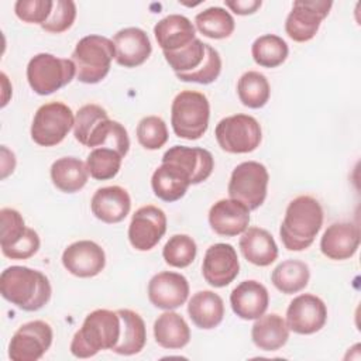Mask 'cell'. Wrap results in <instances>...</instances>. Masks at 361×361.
Returning <instances> with one entry per match:
<instances>
[{
    "label": "cell",
    "mask_w": 361,
    "mask_h": 361,
    "mask_svg": "<svg viewBox=\"0 0 361 361\" xmlns=\"http://www.w3.org/2000/svg\"><path fill=\"white\" fill-rule=\"evenodd\" d=\"M360 247V228L353 223H333L322 235L320 251L334 261L351 258Z\"/></svg>",
    "instance_id": "44dd1931"
},
{
    "label": "cell",
    "mask_w": 361,
    "mask_h": 361,
    "mask_svg": "<svg viewBox=\"0 0 361 361\" xmlns=\"http://www.w3.org/2000/svg\"><path fill=\"white\" fill-rule=\"evenodd\" d=\"M240 272L237 251L231 244L217 243L206 250L202 274L204 281L213 288H224L231 283Z\"/></svg>",
    "instance_id": "5bb4252c"
},
{
    "label": "cell",
    "mask_w": 361,
    "mask_h": 361,
    "mask_svg": "<svg viewBox=\"0 0 361 361\" xmlns=\"http://www.w3.org/2000/svg\"><path fill=\"white\" fill-rule=\"evenodd\" d=\"M166 231V214L162 209L147 204L135 210L128 226V241L138 251L152 250Z\"/></svg>",
    "instance_id": "7c38bea8"
},
{
    "label": "cell",
    "mask_w": 361,
    "mask_h": 361,
    "mask_svg": "<svg viewBox=\"0 0 361 361\" xmlns=\"http://www.w3.org/2000/svg\"><path fill=\"white\" fill-rule=\"evenodd\" d=\"M54 7V1L51 0H18L14 4L16 16L28 24H39L42 25Z\"/></svg>",
    "instance_id": "ee69618b"
},
{
    "label": "cell",
    "mask_w": 361,
    "mask_h": 361,
    "mask_svg": "<svg viewBox=\"0 0 361 361\" xmlns=\"http://www.w3.org/2000/svg\"><path fill=\"white\" fill-rule=\"evenodd\" d=\"M89 171L86 162L76 157H62L51 165V180L63 193H76L86 183Z\"/></svg>",
    "instance_id": "f1b7e54d"
},
{
    "label": "cell",
    "mask_w": 361,
    "mask_h": 361,
    "mask_svg": "<svg viewBox=\"0 0 361 361\" xmlns=\"http://www.w3.org/2000/svg\"><path fill=\"white\" fill-rule=\"evenodd\" d=\"M1 219V234H0V247L1 250L8 248L18 243L27 233L25 223L20 212L10 207H3L0 210Z\"/></svg>",
    "instance_id": "b9f144b4"
},
{
    "label": "cell",
    "mask_w": 361,
    "mask_h": 361,
    "mask_svg": "<svg viewBox=\"0 0 361 361\" xmlns=\"http://www.w3.org/2000/svg\"><path fill=\"white\" fill-rule=\"evenodd\" d=\"M289 327L286 320L276 314H262L255 319L251 329L252 343L262 351H276L282 348L289 338Z\"/></svg>",
    "instance_id": "4316f807"
},
{
    "label": "cell",
    "mask_w": 361,
    "mask_h": 361,
    "mask_svg": "<svg viewBox=\"0 0 361 361\" xmlns=\"http://www.w3.org/2000/svg\"><path fill=\"white\" fill-rule=\"evenodd\" d=\"M331 1L324 0H298L285 21L288 37L296 42L310 41L319 31L322 21L329 16Z\"/></svg>",
    "instance_id": "8fae6325"
},
{
    "label": "cell",
    "mask_w": 361,
    "mask_h": 361,
    "mask_svg": "<svg viewBox=\"0 0 361 361\" xmlns=\"http://www.w3.org/2000/svg\"><path fill=\"white\" fill-rule=\"evenodd\" d=\"M54 333L44 320H32L20 326L8 343V357L13 361H37L51 347Z\"/></svg>",
    "instance_id": "30bf717a"
},
{
    "label": "cell",
    "mask_w": 361,
    "mask_h": 361,
    "mask_svg": "<svg viewBox=\"0 0 361 361\" xmlns=\"http://www.w3.org/2000/svg\"><path fill=\"white\" fill-rule=\"evenodd\" d=\"M238 245L244 258L257 267H268L278 258V245L274 237L261 227H247Z\"/></svg>",
    "instance_id": "d4e9b609"
},
{
    "label": "cell",
    "mask_w": 361,
    "mask_h": 361,
    "mask_svg": "<svg viewBox=\"0 0 361 361\" xmlns=\"http://www.w3.org/2000/svg\"><path fill=\"white\" fill-rule=\"evenodd\" d=\"M221 72V58L217 49L206 44V55L202 65L190 72L175 73L176 78L182 82H193L199 85H209L214 82Z\"/></svg>",
    "instance_id": "f35d334b"
},
{
    "label": "cell",
    "mask_w": 361,
    "mask_h": 361,
    "mask_svg": "<svg viewBox=\"0 0 361 361\" xmlns=\"http://www.w3.org/2000/svg\"><path fill=\"white\" fill-rule=\"evenodd\" d=\"M188 298L189 282L182 274L162 271L155 274L148 282V299L158 309H178Z\"/></svg>",
    "instance_id": "2e32d148"
},
{
    "label": "cell",
    "mask_w": 361,
    "mask_h": 361,
    "mask_svg": "<svg viewBox=\"0 0 361 361\" xmlns=\"http://www.w3.org/2000/svg\"><path fill=\"white\" fill-rule=\"evenodd\" d=\"M117 313L121 319V334L113 351L120 355L138 354L147 343V329L142 317L131 309H118Z\"/></svg>",
    "instance_id": "f546056e"
},
{
    "label": "cell",
    "mask_w": 361,
    "mask_h": 361,
    "mask_svg": "<svg viewBox=\"0 0 361 361\" xmlns=\"http://www.w3.org/2000/svg\"><path fill=\"white\" fill-rule=\"evenodd\" d=\"M310 279V269L307 264L299 259H286L278 264L272 274H271V282L274 286L285 293V295H293L305 289Z\"/></svg>",
    "instance_id": "4dcf8cb0"
},
{
    "label": "cell",
    "mask_w": 361,
    "mask_h": 361,
    "mask_svg": "<svg viewBox=\"0 0 361 361\" xmlns=\"http://www.w3.org/2000/svg\"><path fill=\"white\" fill-rule=\"evenodd\" d=\"M107 117H109L107 111L99 104L90 103V104L82 106L75 116L73 135L76 141H79L82 145H86L93 128Z\"/></svg>",
    "instance_id": "60d3db41"
},
{
    "label": "cell",
    "mask_w": 361,
    "mask_h": 361,
    "mask_svg": "<svg viewBox=\"0 0 361 361\" xmlns=\"http://www.w3.org/2000/svg\"><path fill=\"white\" fill-rule=\"evenodd\" d=\"M75 126V116L62 102L45 103L34 114L31 138L41 147H54L65 140Z\"/></svg>",
    "instance_id": "9c48e42d"
},
{
    "label": "cell",
    "mask_w": 361,
    "mask_h": 361,
    "mask_svg": "<svg viewBox=\"0 0 361 361\" xmlns=\"http://www.w3.org/2000/svg\"><path fill=\"white\" fill-rule=\"evenodd\" d=\"M39 244L41 241L37 231L28 227L27 233L18 243H16L8 248L1 250V252L4 257L10 259H28L34 254H37V251L39 250Z\"/></svg>",
    "instance_id": "f6af8a7d"
},
{
    "label": "cell",
    "mask_w": 361,
    "mask_h": 361,
    "mask_svg": "<svg viewBox=\"0 0 361 361\" xmlns=\"http://www.w3.org/2000/svg\"><path fill=\"white\" fill-rule=\"evenodd\" d=\"M154 337L162 348L179 350L190 341V329L179 313L165 310L154 322Z\"/></svg>",
    "instance_id": "83f0119b"
},
{
    "label": "cell",
    "mask_w": 361,
    "mask_h": 361,
    "mask_svg": "<svg viewBox=\"0 0 361 361\" xmlns=\"http://www.w3.org/2000/svg\"><path fill=\"white\" fill-rule=\"evenodd\" d=\"M190 185V175L180 165L169 161H162L151 178L154 195L169 203L183 197Z\"/></svg>",
    "instance_id": "7402d4cb"
},
{
    "label": "cell",
    "mask_w": 361,
    "mask_h": 361,
    "mask_svg": "<svg viewBox=\"0 0 361 361\" xmlns=\"http://www.w3.org/2000/svg\"><path fill=\"white\" fill-rule=\"evenodd\" d=\"M210 104L207 97L196 90L178 93L171 106V124L179 138L199 140L209 127Z\"/></svg>",
    "instance_id": "5b68a950"
},
{
    "label": "cell",
    "mask_w": 361,
    "mask_h": 361,
    "mask_svg": "<svg viewBox=\"0 0 361 361\" xmlns=\"http://www.w3.org/2000/svg\"><path fill=\"white\" fill-rule=\"evenodd\" d=\"M76 76V66L72 59L58 58L52 54H37L27 65V80L30 87L41 96L51 94Z\"/></svg>",
    "instance_id": "8992f818"
},
{
    "label": "cell",
    "mask_w": 361,
    "mask_h": 361,
    "mask_svg": "<svg viewBox=\"0 0 361 361\" xmlns=\"http://www.w3.org/2000/svg\"><path fill=\"white\" fill-rule=\"evenodd\" d=\"M286 324L296 334H313L322 330L327 320L324 302L312 293H302L286 309Z\"/></svg>",
    "instance_id": "4fadbf2b"
},
{
    "label": "cell",
    "mask_w": 361,
    "mask_h": 361,
    "mask_svg": "<svg viewBox=\"0 0 361 361\" xmlns=\"http://www.w3.org/2000/svg\"><path fill=\"white\" fill-rule=\"evenodd\" d=\"M116 48V62L124 68L142 65L152 52L147 32L138 27H127L117 31L113 37Z\"/></svg>",
    "instance_id": "ac0fdd59"
},
{
    "label": "cell",
    "mask_w": 361,
    "mask_h": 361,
    "mask_svg": "<svg viewBox=\"0 0 361 361\" xmlns=\"http://www.w3.org/2000/svg\"><path fill=\"white\" fill-rule=\"evenodd\" d=\"M16 168V155L6 145H1V179L13 173Z\"/></svg>",
    "instance_id": "7dc6e473"
},
{
    "label": "cell",
    "mask_w": 361,
    "mask_h": 361,
    "mask_svg": "<svg viewBox=\"0 0 361 361\" xmlns=\"http://www.w3.org/2000/svg\"><path fill=\"white\" fill-rule=\"evenodd\" d=\"M62 265L69 274L78 278H92L104 269L106 254L94 241H75L62 252Z\"/></svg>",
    "instance_id": "9a60e30c"
},
{
    "label": "cell",
    "mask_w": 361,
    "mask_h": 361,
    "mask_svg": "<svg viewBox=\"0 0 361 361\" xmlns=\"http://www.w3.org/2000/svg\"><path fill=\"white\" fill-rule=\"evenodd\" d=\"M237 94L245 107L261 109L268 103L271 96L269 82L265 75L257 71H248L237 82Z\"/></svg>",
    "instance_id": "d6a6232c"
},
{
    "label": "cell",
    "mask_w": 361,
    "mask_h": 361,
    "mask_svg": "<svg viewBox=\"0 0 361 361\" xmlns=\"http://www.w3.org/2000/svg\"><path fill=\"white\" fill-rule=\"evenodd\" d=\"M188 313L196 327L210 330L221 323L224 317V302L213 290H199L189 299Z\"/></svg>",
    "instance_id": "484cf974"
},
{
    "label": "cell",
    "mask_w": 361,
    "mask_h": 361,
    "mask_svg": "<svg viewBox=\"0 0 361 361\" xmlns=\"http://www.w3.org/2000/svg\"><path fill=\"white\" fill-rule=\"evenodd\" d=\"M209 224L219 235H240L250 224V210L238 200L220 199L209 210Z\"/></svg>",
    "instance_id": "e0dca14e"
},
{
    "label": "cell",
    "mask_w": 361,
    "mask_h": 361,
    "mask_svg": "<svg viewBox=\"0 0 361 361\" xmlns=\"http://www.w3.org/2000/svg\"><path fill=\"white\" fill-rule=\"evenodd\" d=\"M86 147L99 148L106 147L117 151L123 158L127 155L130 149V138L128 133L123 124L118 121L110 120L109 117L102 120L90 133Z\"/></svg>",
    "instance_id": "1f68e13d"
},
{
    "label": "cell",
    "mask_w": 361,
    "mask_h": 361,
    "mask_svg": "<svg viewBox=\"0 0 361 361\" xmlns=\"http://www.w3.org/2000/svg\"><path fill=\"white\" fill-rule=\"evenodd\" d=\"M90 209L96 219L107 224L123 221L131 209L128 192L117 185L99 188L90 200Z\"/></svg>",
    "instance_id": "ffe728a7"
},
{
    "label": "cell",
    "mask_w": 361,
    "mask_h": 361,
    "mask_svg": "<svg viewBox=\"0 0 361 361\" xmlns=\"http://www.w3.org/2000/svg\"><path fill=\"white\" fill-rule=\"evenodd\" d=\"M323 207L317 199L300 195L289 202L279 227V235L288 251L309 248L323 226Z\"/></svg>",
    "instance_id": "6da1fadb"
},
{
    "label": "cell",
    "mask_w": 361,
    "mask_h": 361,
    "mask_svg": "<svg viewBox=\"0 0 361 361\" xmlns=\"http://www.w3.org/2000/svg\"><path fill=\"white\" fill-rule=\"evenodd\" d=\"M268 180L269 173L265 165L257 161H245L233 169L227 192L230 199L238 200L248 210H255L267 197Z\"/></svg>",
    "instance_id": "52a82bcc"
},
{
    "label": "cell",
    "mask_w": 361,
    "mask_h": 361,
    "mask_svg": "<svg viewBox=\"0 0 361 361\" xmlns=\"http://www.w3.org/2000/svg\"><path fill=\"white\" fill-rule=\"evenodd\" d=\"M0 293L21 310L37 312L49 302L52 288L41 271L11 265L0 275Z\"/></svg>",
    "instance_id": "7a4b0ae2"
},
{
    "label": "cell",
    "mask_w": 361,
    "mask_h": 361,
    "mask_svg": "<svg viewBox=\"0 0 361 361\" xmlns=\"http://www.w3.org/2000/svg\"><path fill=\"white\" fill-rule=\"evenodd\" d=\"M165 61L175 73L190 72L199 68L206 55V44L195 38L189 45L173 52H162Z\"/></svg>",
    "instance_id": "74e56055"
},
{
    "label": "cell",
    "mask_w": 361,
    "mask_h": 361,
    "mask_svg": "<svg viewBox=\"0 0 361 361\" xmlns=\"http://www.w3.org/2000/svg\"><path fill=\"white\" fill-rule=\"evenodd\" d=\"M121 319L117 312L96 309L90 312L71 341L76 358H90L102 350H113L120 340Z\"/></svg>",
    "instance_id": "3957f363"
},
{
    "label": "cell",
    "mask_w": 361,
    "mask_h": 361,
    "mask_svg": "<svg viewBox=\"0 0 361 361\" xmlns=\"http://www.w3.org/2000/svg\"><path fill=\"white\" fill-rule=\"evenodd\" d=\"M162 161H169L180 165L192 179V185L204 182L213 172L214 159L213 155L199 147L173 145L162 155Z\"/></svg>",
    "instance_id": "603a6c76"
},
{
    "label": "cell",
    "mask_w": 361,
    "mask_h": 361,
    "mask_svg": "<svg viewBox=\"0 0 361 361\" xmlns=\"http://www.w3.org/2000/svg\"><path fill=\"white\" fill-rule=\"evenodd\" d=\"M121 161L123 157L117 151L106 147H99L93 148L87 155L86 166L89 175L93 179L107 180L118 173L121 168Z\"/></svg>",
    "instance_id": "d590c367"
},
{
    "label": "cell",
    "mask_w": 361,
    "mask_h": 361,
    "mask_svg": "<svg viewBox=\"0 0 361 361\" xmlns=\"http://www.w3.org/2000/svg\"><path fill=\"white\" fill-rule=\"evenodd\" d=\"M230 305L233 312L240 319L255 320L267 312L269 305V293L258 281H243L231 290Z\"/></svg>",
    "instance_id": "d6986e66"
},
{
    "label": "cell",
    "mask_w": 361,
    "mask_h": 361,
    "mask_svg": "<svg viewBox=\"0 0 361 361\" xmlns=\"http://www.w3.org/2000/svg\"><path fill=\"white\" fill-rule=\"evenodd\" d=\"M195 24L200 34L212 39L228 38L235 28L233 16L223 7H209L200 11L195 17Z\"/></svg>",
    "instance_id": "836d02e7"
},
{
    "label": "cell",
    "mask_w": 361,
    "mask_h": 361,
    "mask_svg": "<svg viewBox=\"0 0 361 361\" xmlns=\"http://www.w3.org/2000/svg\"><path fill=\"white\" fill-rule=\"evenodd\" d=\"M226 7L234 11L238 16L254 14L262 4L261 0H227L224 1Z\"/></svg>",
    "instance_id": "bcb514c9"
},
{
    "label": "cell",
    "mask_w": 361,
    "mask_h": 361,
    "mask_svg": "<svg viewBox=\"0 0 361 361\" xmlns=\"http://www.w3.org/2000/svg\"><path fill=\"white\" fill-rule=\"evenodd\" d=\"M197 247L195 240L188 234L172 235L162 250V257L169 267L186 268L196 258Z\"/></svg>",
    "instance_id": "8d00e7d4"
},
{
    "label": "cell",
    "mask_w": 361,
    "mask_h": 361,
    "mask_svg": "<svg viewBox=\"0 0 361 361\" xmlns=\"http://www.w3.org/2000/svg\"><path fill=\"white\" fill-rule=\"evenodd\" d=\"M137 140L145 149H159L168 141L165 121L158 116H147L141 118L137 126Z\"/></svg>",
    "instance_id": "ab89813d"
},
{
    "label": "cell",
    "mask_w": 361,
    "mask_h": 361,
    "mask_svg": "<svg viewBox=\"0 0 361 361\" xmlns=\"http://www.w3.org/2000/svg\"><path fill=\"white\" fill-rule=\"evenodd\" d=\"M76 18V4L72 0H56L54 1L52 11L48 20L41 25L47 32L61 34L72 27Z\"/></svg>",
    "instance_id": "7bdbcfd3"
},
{
    "label": "cell",
    "mask_w": 361,
    "mask_h": 361,
    "mask_svg": "<svg viewBox=\"0 0 361 361\" xmlns=\"http://www.w3.org/2000/svg\"><path fill=\"white\" fill-rule=\"evenodd\" d=\"M219 147L228 154H248L262 140L261 126L252 116L233 114L221 118L214 130Z\"/></svg>",
    "instance_id": "ba28073f"
},
{
    "label": "cell",
    "mask_w": 361,
    "mask_h": 361,
    "mask_svg": "<svg viewBox=\"0 0 361 361\" xmlns=\"http://www.w3.org/2000/svg\"><path fill=\"white\" fill-rule=\"evenodd\" d=\"M289 54L288 44L279 35L265 34L258 37L251 47V55L257 65L262 68H276L282 65Z\"/></svg>",
    "instance_id": "e575fe53"
},
{
    "label": "cell",
    "mask_w": 361,
    "mask_h": 361,
    "mask_svg": "<svg viewBox=\"0 0 361 361\" xmlns=\"http://www.w3.org/2000/svg\"><path fill=\"white\" fill-rule=\"evenodd\" d=\"M114 58L116 48L113 39L94 34L83 37L72 52L76 79L87 85L102 82L107 76Z\"/></svg>",
    "instance_id": "277c9868"
},
{
    "label": "cell",
    "mask_w": 361,
    "mask_h": 361,
    "mask_svg": "<svg viewBox=\"0 0 361 361\" xmlns=\"http://www.w3.org/2000/svg\"><path fill=\"white\" fill-rule=\"evenodd\" d=\"M154 35L162 52H173L189 45L196 38V30L188 17L169 14L155 24Z\"/></svg>",
    "instance_id": "cb8c5ba5"
}]
</instances>
